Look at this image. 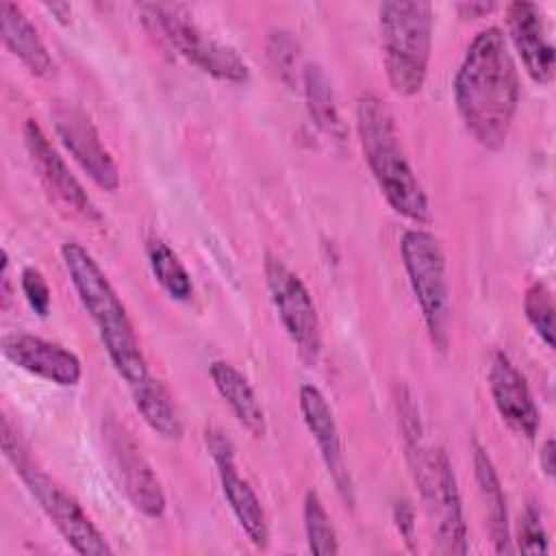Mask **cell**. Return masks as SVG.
I'll return each instance as SVG.
<instances>
[{"instance_id": "6da1fadb", "label": "cell", "mask_w": 556, "mask_h": 556, "mask_svg": "<svg viewBox=\"0 0 556 556\" xmlns=\"http://www.w3.org/2000/svg\"><path fill=\"white\" fill-rule=\"evenodd\" d=\"M454 104L469 135L486 150H500L519 106V74L497 26L482 28L467 46L454 76Z\"/></svg>"}, {"instance_id": "7a4b0ae2", "label": "cell", "mask_w": 556, "mask_h": 556, "mask_svg": "<svg viewBox=\"0 0 556 556\" xmlns=\"http://www.w3.org/2000/svg\"><path fill=\"white\" fill-rule=\"evenodd\" d=\"M61 258L83 308L98 328L100 341L115 371L128 387L150 376L126 306L96 258L78 241H65L61 245Z\"/></svg>"}, {"instance_id": "3957f363", "label": "cell", "mask_w": 556, "mask_h": 556, "mask_svg": "<svg viewBox=\"0 0 556 556\" xmlns=\"http://www.w3.org/2000/svg\"><path fill=\"white\" fill-rule=\"evenodd\" d=\"M356 130L365 161L389 206L410 222L426 224L430 219L428 195L404 154L393 113L382 98L361 96Z\"/></svg>"}, {"instance_id": "277c9868", "label": "cell", "mask_w": 556, "mask_h": 556, "mask_svg": "<svg viewBox=\"0 0 556 556\" xmlns=\"http://www.w3.org/2000/svg\"><path fill=\"white\" fill-rule=\"evenodd\" d=\"M387 78L400 96L421 91L432 50V7L421 0H391L378 9Z\"/></svg>"}, {"instance_id": "5b68a950", "label": "cell", "mask_w": 556, "mask_h": 556, "mask_svg": "<svg viewBox=\"0 0 556 556\" xmlns=\"http://www.w3.org/2000/svg\"><path fill=\"white\" fill-rule=\"evenodd\" d=\"M2 452L11 463L13 471L24 482L26 491L65 539V543L83 556H109L113 554L111 545L102 536V532L93 526L83 506L65 493L52 478H48L28 456L22 439L11 428L9 419H2Z\"/></svg>"}, {"instance_id": "8992f818", "label": "cell", "mask_w": 556, "mask_h": 556, "mask_svg": "<svg viewBox=\"0 0 556 556\" xmlns=\"http://www.w3.org/2000/svg\"><path fill=\"white\" fill-rule=\"evenodd\" d=\"M419 489L424 510L432 526L434 549L439 554H467V523L452 463L443 447L424 445L406 452Z\"/></svg>"}, {"instance_id": "52a82bcc", "label": "cell", "mask_w": 556, "mask_h": 556, "mask_svg": "<svg viewBox=\"0 0 556 556\" xmlns=\"http://www.w3.org/2000/svg\"><path fill=\"white\" fill-rule=\"evenodd\" d=\"M402 263L419 304L428 337L439 352L450 345V287L439 239L424 228H408L400 241Z\"/></svg>"}, {"instance_id": "ba28073f", "label": "cell", "mask_w": 556, "mask_h": 556, "mask_svg": "<svg viewBox=\"0 0 556 556\" xmlns=\"http://www.w3.org/2000/svg\"><path fill=\"white\" fill-rule=\"evenodd\" d=\"M139 11L143 24L154 35L204 74L226 83H245L250 78V67L237 50L204 33L185 9L174 4H139Z\"/></svg>"}, {"instance_id": "9c48e42d", "label": "cell", "mask_w": 556, "mask_h": 556, "mask_svg": "<svg viewBox=\"0 0 556 556\" xmlns=\"http://www.w3.org/2000/svg\"><path fill=\"white\" fill-rule=\"evenodd\" d=\"M265 280L280 324L306 365H315L321 352V328L315 302L302 278L280 258H265Z\"/></svg>"}, {"instance_id": "30bf717a", "label": "cell", "mask_w": 556, "mask_h": 556, "mask_svg": "<svg viewBox=\"0 0 556 556\" xmlns=\"http://www.w3.org/2000/svg\"><path fill=\"white\" fill-rule=\"evenodd\" d=\"M102 439L111 473L132 508L150 519H159L165 513V493L132 434L117 419L109 417L102 424Z\"/></svg>"}, {"instance_id": "8fae6325", "label": "cell", "mask_w": 556, "mask_h": 556, "mask_svg": "<svg viewBox=\"0 0 556 556\" xmlns=\"http://www.w3.org/2000/svg\"><path fill=\"white\" fill-rule=\"evenodd\" d=\"M54 132L80 169L104 191H117L119 169L104 148L98 128L89 115L72 102H54L50 106Z\"/></svg>"}, {"instance_id": "7c38bea8", "label": "cell", "mask_w": 556, "mask_h": 556, "mask_svg": "<svg viewBox=\"0 0 556 556\" xmlns=\"http://www.w3.org/2000/svg\"><path fill=\"white\" fill-rule=\"evenodd\" d=\"M204 445L217 467L222 493H224L235 519L239 521V526L243 528V532L248 534L252 545L258 549H265L269 543L267 517H265V510H263L261 500L256 497L254 489L237 471L232 441L219 428H206Z\"/></svg>"}, {"instance_id": "4fadbf2b", "label": "cell", "mask_w": 556, "mask_h": 556, "mask_svg": "<svg viewBox=\"0 0 556 556\" xmlns=\"http://www.w3.org/2000/svg\"><path fill=\"white\" fill-rule=\"evenodd\" d=\"M300 413L304 419V426L308 428L311 437L317 443L319 456L324 460V467L334 484L337 495L348 508H354L356 495H354V482L343 456L341 434L332 415V408L324 393L315 384H302L300 387Z\"/></svg>"}, {"instance_id": "5bb4252c", "label": "cell", "mask_w": 556, "mask_h": 556, "mask_svg": "<svg viewBox=\"0 0 556 556\" xmlns=\"http://www.w3.org/2000/svg\"><path fill=\"white\" fill-rule=\"evenodd\" d=\"M0 350L2 356L15 367L59 387H74L83 378L80 358L63 345L41 337L28 332H11L2 337Z\"/></svg>"}, {"instance_id": "9a60e30c", "label": "cell", "mask_w": 556, "mask_h": 556, "mask_svg": "<svg viewBox=\"0 0 556 556\" xmlns=\"http://www.w3.org/2000/svg\"><path fill=\"white\" fill-rule=\"evenodd\" d=\"M489 391L506 426L526 439H534L541 424L536 404L526 378L504 352H495L491 358Z\"/></svg>"}, {"instance_id": "2e32d148", "label": "cell", "mask_w": 556, "mask_h": 556, "mask_svg": "<svg viewBox=\"0 0 556 556\" xmlns=\"http://www.w3.org/2000/svg\"><path fill=\"white\" fill-rule=\"evenodd\" d=\"M508 35L532 80L547 85L554 78V43L547 35L543 11L534 2H510L506 7Z\"/></svg>"}, {"instance_id": "e0dca14e", "label": "cell", "mask_w": 556, "mask_h": 556, "mask_svg": "<svg viewBox=\"0 0 556 556\" xmlns=\"http://www.w3.org/2000/svg\"><path fill=\"white\" fill-rule=\"evenodd\" d=\"M24 143L26 150L41 176V180L48 185V189L61 198L67 206H72L76 213L85 215L87 219L100 222V213L96 204L91 202L85 187L78 182V178L70 172L63 156L54 150L46 132L35 119H26L24 124Z\"/></svg>"}, {"instance_id": "ac0fdd59", "label": "cell", "mask_w": 556, "mask_h": 556, "mask_svg": "<svg viewBox=\"0 0 556 556\" xmlns=\"http://www.w3.org/2000/svg\"><path fill=\"white\" fill-rule=\"evenodd\" d=\"M208 376L217 389V393L224 397V402L230 406L237 421L256 439H261L267 432L265 413L261 408V402L256 400V393L248 378L228 361H213L208 365Z\"/></svg>"}, {"instance_id": "d6986e66", "label": "cell", "mask_w": 556, "mask_h": 556, "mask_svg": "<svg viewBox=\"0 0 556 556\" xmlns=\"http://www.w3.org/2000/svg\"><path fill=\"white\" fill-rule=\"evenodd\" d=\"M473 471L478 482V493L482 502V510L486 517L489 534L497 554H510V526H508V510L502 482L497 478L495 465L482 445H473Z\"/></svg>"}, {"instance_id": "ffe728a7", "label": "cell", "mask_w": 556, "mask_h": 556, "mask_svg": "<svg viewBox=\"0 0 556 556\" xmlns=\"http://www.w3.org/2000/svg\"><path fill=\"white\" fill-rule=\"evenodd\" d=\"M0 28L9 52L15 54L35 76H48L54 70V61L43 39L17 4L0 2Z\"/></svg>"}, {"instance_id": "44dd1931", "label": "cell", "mask_w": 556, "mask_h": 556, "mask_svg": "<svg viewBox=\"0 0 556 556\" xmlns=\"http://www.w3.org/2000/svg\"><path fill=\"white\" fill-rule=\"evenodd\" d=\"M128 389L135 408L159 437L167 441H178L182 437V419L172 402V395L159 378L150 374Z\"/></svg>"}, {"instance_id": "7402d4cb", "label": "cell", "mask_w": 556, "mask_h": 556, "mask_svg": "<svg viewBox=\"0 0 556 556\" xmlns=\"http://www.w3.org/2000/svg\"><path fill=\"white\" fill-rule=\"evenodd\" d=\"M304 100L313 124L334 141H345L348 128L339 115L334 91L321 65L308 63L304 67Z\"/></svg>"}, {"instance_id": "603a6c76", "label": "cell", "mask_w": 556, "mask_h": 556, "mask_svg": "<svg viewBox=\"0 0 556 556\" xmlns=\"http://www.w3.org/2000/svg\"><path fill=\"white\" fill-rule=\"evenodd\" d=\"M148 261H150V269L156 278V282L163 287V291L178 300V302H187L193 295V282L191 276L187 271V267L182 265V261L178 258V254L161 239H152L148 243Z\"/></svg>"}, {"instance_id": "cb8c5ba5", "label": "cell", "mask_w": 556, "mask_h": 556, "mask_svg": "<svg viewBox=\"0 0 556 556\" xmlns=\"http://www.w3.org/2000/svg\"><path fill=\"white\" fill-rule=\"evenodd\" d=\"M304 532H306V543L313 554H337L339 552V541L334 526L330 521V515L326 513L319 495L311 489L304 495Z\"/></svg>"}, {"instance_id": "d4e9b609", "label": "cell", "mask_w": 556, "mask_h": 556, "mask_svg": "<svg viewBox=\"0 0 556 556\" xmlns=\"http://www.w3.org/2000/svg\"><path fill=\"white\" fill-rule=\"evenodd\" d=\"M523 313L528 324L541 337V341L552 348L554 345V300L552 291L545 282H532L523 295Z\"/></svg>"}, {"instance_id": "484cf974", "label": "cell", "mask_w": 556, "mask_h": 556, "mask_svg": "<svg viewBox=\"0 0 556 556\" xmlns=\"http://www.w3.org/2000/svg\"><path fill=\"white\" fill-rule=\"evenodd\" d=\"M267 54L276 72L285 83L291 85L293 74H295V61H298V41L291 37L287 30H276L269 35L267 41Z\"/></svg>"}, {"instance_id": "4316f807", "label": "cell", "mask_w": 556, "mask_h": 556, "mask_svg": "<svg viewBox=\"0 0 556 556\" xmlns=\"http://www.w3.org/2000/svg\"><path fill=\"white\" fill-rule=\"evenodd\" d=\"M517 547L521 554H547V532L543 528L539 508L532 504L521 515Z\"/></svg>"}, {"instance_id": "83f0119b", "label": "cell", "mask_w": 556, "mask_h": 556, "mask_svg": "<svg viewBox=\"0 0 556 556\" xmlns=\"http://www.w3.org/2000/svg\"><path fill=\"white\" fill-rule=\"evenodd\" d=\"M20 287H22V293H24L28 306L39 317H46L50 313L52 298H50V287H48L46 278L41 276V271L35 267H26L20 276Z\"/></svg>"}, {"instance_id": "f1b7e54d", "label": "cell", "mask_w": 556, "mask_h": 556, "mask_svg": "<svg viewBox=\"0 0 556 556\" xmlns=\"http://www.w3.org/2000/svg\"><path fill=\"white\" fill-rule=\"evenodd\" d=\"M393 519H395V526L404 539V543L408 545V549H415V515H413V508L406 500L397 502L395 508H393Z\"/></svg>"}, {"instance_id": "f546056e", "label": "cell", "mask_w": 556, "mask_h": 556, "mask_svg": "<svg viewBox=\"0 0 556 556\" xmlns=\"http://www.w3.org/2000/svg\"><path fill=\"white\" fill-rule=\"evenodd\" d=\"M456 9L463 17H482V15L491 13L495 9V4L493 2H460Z\"/></svg>"}, {"instance_id": "4dcf8cb0", "label": "cell", "mask_w": 556, "mask_h": 556, "mask_svg": "<svg viewBox=\"0 0 556 556\" xmlns=\"http://www.w3.org/2000/svg\"><path fill=\"white\" fill-rule=\"evenodd\" d=\"M554 439H547L545 443H543V447H541V452H539V463H541V467H543V471L547 473V476H554Z\"/></svg>"}, {"instance_id": "1f68e13d", "label": "cell", "mask_w": 556, "mask_h": 556, "mask_svg": "<svg viewBox=\"0 0 556 556\" xmlns=\"http://www.w3.org/2000/svg\"><path fill=\"white\" fill-rule=\"evenodd\" d=\"M52 15H56V20L61 22V24H67L70 22V17H72V7L67 4V2H46L43 4Z\"/></svg>"}]
</instances>
